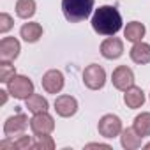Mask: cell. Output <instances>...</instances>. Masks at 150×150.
<instances>
[{
	"mask_svg": "<svg viewBox=\"0 0 150 150\" xmlns=\"http://www.w3.org/2000/svg\"><path fill=\"white\" fill-rule=\"evenodd\" d=\"M92 28L101 35H115L122 28V16L117 7L103 6L92 16Z\"/></svg>",
	"mask_w": 150,
	"mask_h": 150,
	"instance_id": "obj_1",
	"label": "cell"
},
{
	"mask_svg": "<svg viewBox=\"0 0 150 150\" xmlns=\"http://www.w3.org/2000/svg\"><path fill=\"white\" fill-rule=\"evenodd\" d=\"M96 0H62V13L67 21L78 23L90 16Z\"/></svg>",
	"mask_w": 150,
	"mask_h": 150,
	"instance_id": "obj_2",
	"label": "cell"
},
{
	"mask_svg": "<svg viewBox=\"0 0 150 150\" xmlns=\"http://www.w3.org/2000/svg\"><path fill=\"white\" fill-rule=\"evenodd\" d=\"M7 88L16 99H28L34 94V83L27 76H14L11 81H7Z\"/></svg>",
	"mask_w": 150,
	"mask_h": 150,
	"instance_id": "obj_3",
	"label": "cell"
},
{
	"mask_svg": "<svg viewBox=\"0 0 150 150\" xmlns=\"http://www.w3.org/2000/svg\"><path fill=\"white\" fill-rule=\"evenodd\" d=\"M83 81L88 88L92 90H99L104 87V81H106V72L101 65H88L85 71H83Z\"/></svg>",
	"mask_w": 150,
	"mask_h": 150,
	"instance_id": "obj_4",
	"label": "cell"
},
{
	"mask_svg": "<svg viewBox=\"0 0 150 150\" xmlns=\"http://www.w3.org/2000/svg\"><path fill=\"white\" fill-rule=\"evenodd\" d=\"M30 129L34 131L35 136H44V134H50L55 129V122H53V118L46 111L35 113L34 118L30 120Z\"/></svg>",
	"mask_w": 150,
	"mask_h": 150,
	"instance_id": "obj_5",
	"label": "cell"
},
{
	"mask_svg": "<svg viewBox=\"0 0 150 150\" xmlns=\"http://www.w3.org/2000/svg\"><path fill=\"white\" fill-rule=\"evenodd\" d=\"M111 81H113L115 88L125 92L127 88H131V87L134 85V74H132V71H131L127 65H120V67H117V69L113 71Z\"/></svg>",
	"mask_w": 150,
	"mask_h": 150,
	"instance_id": "obj_6",
	"label": "cell"
},
{
	"mask_svg": "<svg viewBox=\"0 0 150 150\" xmlns=\"http://www.w3.org/2000/svg\"><path fill=\"white\" fill-rule=\"evenodd\" d=\"M28 125V118L25 115H14L11 118H7L6 125H4V132L7 138H14V136H23V131Z\"/></svg>",
	"mask_w": 150,
	"mask_h": 150,
	"instance_id": "obj_7",
	"label": "cell"
},
{
	"mask_svg": "<svg viewBox=\"0 0 150 150\" xmlns=\"http://www.w3.org/2000/svg\"><path fill=\"white\" fill-rule=\"evenodd\" d=\"M62 87H64V76L60 71L51 69L42 76V88L48 94H58L62 90Z\"/></svg>",
	"mask_w": 150,
	"mask_h": 150,
	"instance_id": "obj_8",
	"label": "cell"
},
{
	"mask_svg": "<svg viewBox=\"0 0 150 150\" xmlns=\"http://www.w3.org/2000/svg\"><path fill=\"white\" fill-rule=\"evenodd\" d=\"M122 131V122L115 115H104L99 122V132L104 138H113Z\"/></svg>",
	"mask_w": 150,
	"mask_h": 150,
	"instance_id": "obj_9",
	"label": "cell"
},
{
	"mask_svg": "<svg viewBox=\"0 0 150 150\" xmlns=\"http://www.w3.org/2000/svg\"><path fill=\"white\" fill-rule=\"evenodd\" d=\"M20 55V42L14 37H4L0 41V60L11 62Z\"/></svg>",
	"mask_w": 150,
	"mask_h": 150,
	"instance_id": "obj_10",
	"label": "cell"
},
{
	"mask_svg": "<svg viewBox=\"0 0 150 150\" xmlns=\"http://www.w3.org/2000/svg\"><path fill=\"white\" fill-rule=\"evenodd\" d=\"M124 53V44L118 37H108L106 41H103L101 44V55L108 60H113V58H118L122 57Z\"/></svg>",
	"mask_w": 150,
	"mask_h": 150,
	"instance_id": "obj_11",
	"label": "cell"
},
{
	"mask_svg": "<svg viewBox=\"0 0 150 150\" xmlns=\"http://www.w3.org/2000/svg\"><path fill=\"white\" fill-rule=\"evenodd\" d=\"M55 110L60 117H72L78 110V103L71 96H60L55 101Z\"/></svg>",
	"mask_w": 150,
	"mask_h": 150,
	"instance_id": "obj_12",
	"label": "cell"
},
{
	"mask_svg": "<svg viewBox=\"0 0 150 150\" xmlns=\"http://www.w3.org/2000/svg\"><path fill=\"white\" fill-rule=\"evenodd\" d=\"M131 58L136 64H148L150 62V44L146 42H134L131 50Z\"/></svg>",
	"mask_w": 150,
	"mask_h": 150,
	"instance_id": "obj_13",
	"label": "cell"
},
{
	"mask_svg": "<svg viewBox=\"0 0 150 150\" xmlns=\"http://www.w3.org/2000/svg\"><path fill=\"white\" fill-rule=\"evenodd\" d=\"M124 103L129 106V108H139L143 103H145V94H143V90L141 88H138V87H131V88H127L125 90V94H124Z\"/></svg>",
	"mask_w": 150,
	"mask_h": 150,
	"instance_id": "obj_14",
	"label": "cell"
},
{
	"mask_svg": "<svg viewBox=\"0 0 150 150\" xmlns=\"http://www.w3.org/2000/svg\"><path fill=\"white\" fill-rule=\"evenodd\" d=\"M20 35L27 41V42H35L41 39L42 35V27L39 23H25L20 30Z\"/></svg>",
	"mask_w": 150,
	"mask_h": 150,
	"instance_id": "obj_15",
	"label": "cell"
},
{
	"mask_svg": "<svg viewBox=\"0 0 150 150\" xmlns=\"http://www.w3.org/2000/svg\"><path fill=\"white\" fill-rule=\"evenodd\" d=\"M124 35L127 37V41L131 42H139L141 37L145 35V27L139 23V21H131L127 23L125 30H124Z\"/></svg>",
	"mask_w": 150,
	"mask_h": 150,
	"instance_id": "obj_16",
	"label": "cell"
},
{
	"mask_svg": "<svg viewBox=\"0 0 150 150\" xmlns=\"http://www.w3.org/2000/svg\"><path fill=\"white\" fill-rule=\"evenodd\" d=\"M122 145L124 148H138L141 145V136L134 131V127H127L122 132Z\"/></svg>",
	"mask_w": 150,
	"mask_h": 150,
	"instance_id": "obj_17",
	"label": "cell"
},
{
	"mask_svg": "<svg viewBox=\"0 0 150 150\" xmlns=\"http://www.w3.org/2000/svg\"><path fill=\"white\" fill-rule=\"evenodd\" d=\"M35 13V0H18L16 2V14L23 20L32 18Z\"/></svg>",
	"mask_w": 150,
	"mask_h": 150,
	"instance_id": "obj_18",
	"label": "cell"
},
{
	"mask_svg": "<svg viewBox=\"0 0 150 150\" xmlns=\"http://www.w3.org/2000/svg\"><path fill=\"white\" fill-rule=\"evenodd\" d=\"M27 108L32 113H42V111L48 110V101L42 96H39V94H32L27 99Z\"/></svg>",
	"mask_w": 150,
	"mask_h": 150,
	"instance_id": "obj_19",
	"label": "cell"
},
{
	"mask_svg": "<svg viewBox=\"0 0 150 150\" xmlns=\"http://www.w3.org/2000/svg\"><path fill=\"white\" fill-rule=\"evenodd\" d=\"M134 131L143 138V136H150V113H141L134 118Z\"/></svg>",
	"mask_w": 150,
	"mask_h": 150,
	"instance_id": "obj_20",
	"label": "cell"
},
{
	"mask_svg": "<svg viewBox=\"0 0 150 150\" xmlns=\"http://www.w3.org/2000/svg\"><path fill=\"white\" fill-rule=\"evenodd\" d=\"M14 76H16L14 65H11L9 62H2V64H0V81H2V83H7V81H11Z\"/></svg>",
	"mask_w": 150,
	"mask_h": 150,
	"instance_id": "obj_21",
	"label": "cell"
},
{
	"mask_svg": "<svg viewBox=\"0 0 150 150\" xmlns=\"http://www.w3.org/2000/svg\"><path fill=\"white\" fill-rule=\"evenodd\" d=\"M37 138H39V141L34 143V148H53V139H51L48 134L37 136Z\"/></svg>",
	"mask_w": 150,
	"mask_h": 150,
	"instance_id": "obj_22",
	"label": "cell"
},
{
	"mask_svg": "<svg viewBox=\"0 0 150 150\" xmlns=\"http://www.w3.org/2000/svg\"><path fill=\"white\" fill-rule=\"evenodd\" d=\"M13 27V18L6 13L0 14V32H7L9 28Z\"/></svg>",
	"mask_w": 150,
	"mask_h": 150,
	"instance_id": "obj_23",
	"label": "cell"
},
{
	"mask_svg": "<svg viewBox=\"0 0 150 150\" xmlns=\"http://www.w3.org/2000/svg\"><path fill=\"white\" fill-rule=\"evenodd\" d=\"M28 146H34V143L28 136H21L18 141H14V148H28Z\"/></svg>",
	"mask_w": 150,
	"mask_h": 150,
	"instance_id": "obj_24",
	"label": "cell"
},
{
	"mask_svg": "<svg viewBox=\"0 0 150 150\" xmlns=\"http://www.w3.org/2000/svg\"><path fill=\"white\" fill-rule=\"evenodd\" d=\"M0 94H2V103H6V99H7V96H6V94H7V92H4V90H2Z\"/></svg>",
	"mask_w": 150,
	"mask_h": 150,
	"instance_id": "obj_25",
	"label": "cell"
},
{
	"mask_svg": "<svg viewBox=\"0 0 150 150\" xmlns=\"http://www.w3.org/2000/svg\"><path fill=\"white\" fill-rule=\"evenodd\" d=\"M145 148H150V143H148V145H146V146H145Z\"/></svg>",
	"mask_w": 150,
	"mask_h": 150,
	"instance_id": "obj_26",
	"label": "cell"
}]
</instances>
